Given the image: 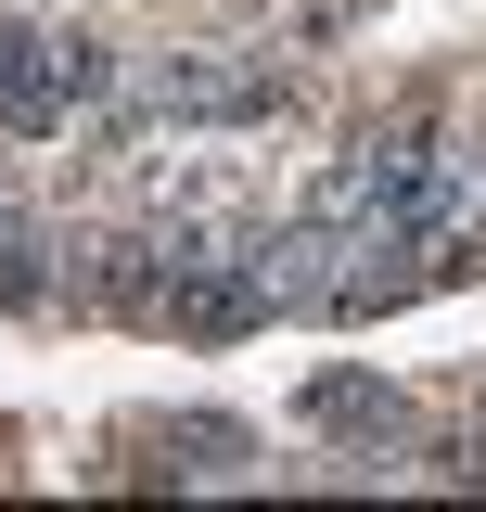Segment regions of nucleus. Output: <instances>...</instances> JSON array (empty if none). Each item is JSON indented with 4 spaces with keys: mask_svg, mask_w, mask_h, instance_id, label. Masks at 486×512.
I'll use <instances>...</instances> for the list:
<instances>
[{
    "mask_svg": "<svg viewBox=\"0 0 486 512\" xmlns=\"http://www.w3.org/2000/svg\"><path fill=\"white\" fill-rule=\"evenodd\" d=\"M0 128H26V141H52V128H77V77H64V26H13V13H0Z\"/></svg>",
    "mask_w": 486,
    "mask_h": 512,
    "instance_id": "1",
    "label": "nucleus"
},
{
    "mask_svg": "<svg viewBox=\"0 0 486 512\" xmlns=\"http://www.w3.org/2000/svg\"><path fill=\"white\" fill-rule=\"evenodd\" d=\"M13 218H26V205H13V180H0V231H13Z\"/></svg>",
    "mask_w": 486,
    "mask_h": 512,
    "instance_id": "2",
    "label": "nucleus"
}]
</instances>
